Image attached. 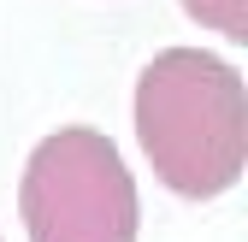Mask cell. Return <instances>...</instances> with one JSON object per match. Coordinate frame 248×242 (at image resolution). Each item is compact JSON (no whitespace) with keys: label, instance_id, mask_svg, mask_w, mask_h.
Masks as SVG:
<instances>
[{"label":"cell","instance_id":"cell-1","mask_svg":"<svg viewBox=\"0 0 248 242\" xmlns=\"http://www.w3.org/2000/svg\"><path fill=\"white\" fill-rule=\"evenodd\" d=\"M136 136L160 183L207 201L248 166V89L201 47H166L136 77Z\"/></svg>","mask_w":248,"mask_h":242},{"label":"cell","instance_id":"cell-2","mask_svg":"<svg viewBox=\"0 0 248 242\" xmlns=\"http://www.w3.org/2000/svg\"><path fill=\"white\" fill-rule=\"evenodd\" d=\"M18 213L30 242H136L142 230L136 177L101 130H53L36 142Z\"/></svg>","mask_w":248,"mask_h":242},{"label":"cell","instance_id":"cell-3","mask_svg":"<svg viewBox=\"0 0 248 242\" xmlns=\"http://www.w3.org/2000/svg\"><path fill=\"white\" fill-rule=\"evenodd\" d=\"M183 12L207 30H219L225 42H248V0H183Z\"/></svg>","mask_w":248,"mask_h":242}]
</instances>
